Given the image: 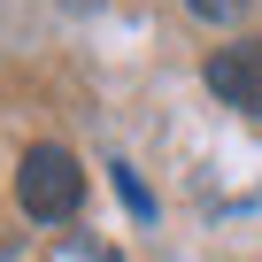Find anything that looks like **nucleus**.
I'll return each instance as SVG.
<instances>
[{
	"label": "nucleus",
	"instance_id": "nucleus-1",
	"mask_svg": "<svg viewBox=\"0 0 262 262\" xmlns=\"http://www.w3.org/2000/svg\"><path fill=\"white\" fill-rule=\"evenodd\" d=\"M16 201H24L39 224L77 216V201H85V170H77V155H70V147H24V162H16Z\"/></svg>",
	"mask_w": 262,
	"mask_h": 262
},
{
	"label": "nucleus",
	"instance_id": "nucleus-4",
	"mask_svg": "<svg viewBox=\"0 0 262 262\" xmlns=\"http://www.w3.org/2000/svg\"><path fill=\"white\" fill-rule=\"evenodd\" d=\"M185 8H193V16H208V24H224V16H239V8H247V0H185Z\"/></svg>",
	"mask_w": 262,
	"mask_h": 262
},
{
	"label": "nucleus",
	"instance_id": "nucleus-3",
	"mask_svg": "<svg viewBox=\"0 0 262 262\" xmlns=\"http://www.w3.org/2000/svg\"><path fill=\"white\" fill-rule=\"evenodd\" d=\"M116 185H123V201H131V208H139V216H155V201H147V185H139V178H131L123 162H116Z\"/></svg>",
	"mask_w": 262,
	"mask_h": 262
},
{
	"label": "nucleus",
	"instance_id": "nucleus-2",
	"mask_svg": "<svg viewBox=\"0 0 262 262\" xmlns=\"http://www.w3.org/2000/svg\"><path fill=\"white\" fill-rule=\"evenodd\" d=\"M201 77H208V93H216V100H231V108L262 116V39H239V47H216Z\"/></svg>",
	"mask_w": 262,
	"mask_h": 262
}]
</instances>
